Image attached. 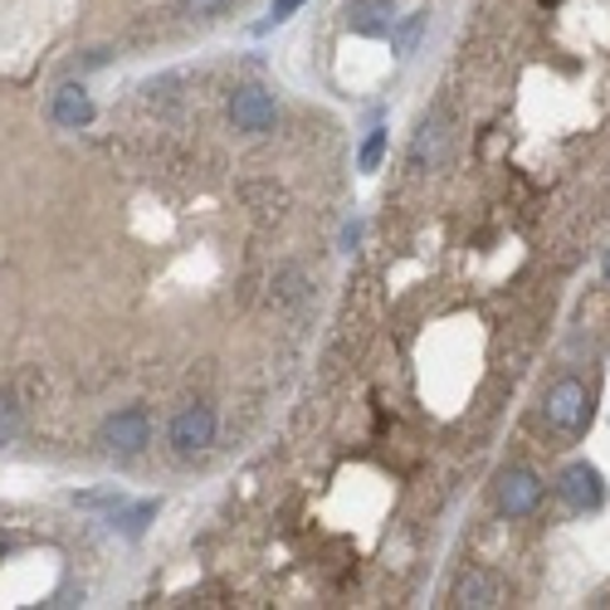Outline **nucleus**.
<instances>
[{
	"mask_svg": "<svg viewBox=\"0 0 610 610\" xmlns=\"http://www.w3.org/2000/svg\"><path fill=\"white\" fill-rule=\"evenodd\" d=\"M421 25H425V20L411 15L401 30H395V54H411V50H415V40H421Z\"/></svg>",
	"mask_w": 610,
	"mask_h": 610,
	"instance_id": "15",
	"label": "nucleus"
},
{
	"mask_svg": "<svg viewBox=\"0 0 610 610\" xmlns=\"http://www.w3.org/2000/svg\"><path fill=\"white\" fill-rule=\"evenodd\" d=\"M562 499H567V508H576V513H586V508H601L606 503V483H601V469L596 465H567L562 469Z\"/></svg>",
	"mask_w": 610,
	"mask_h": 610,
	"instance_id": "3",
	"label": "nucleus"
},
{
	"mask_svg": "<svg viewBox=\"0 0 610 610\" xmlns=\"http://www.w3.org/2000/svg\"><path fill=\"white\" fill-rule=\"evenodd\" d=\"M279 118V104L269 88H240V94L230 98V122L240 132H269Z\"/></svg>",
	"mask_w": 610,
	"mask_h": 610,
	"instance_id": "2",
	"label": "nucleus"
},
{
	"mask_svg": "<svg viewBox=\"0 0 610 610\" xmlns=\"http://www.w3.org/2000/svg\"><path fill=\"white\" fill-rule=\"evenodd\" d=\"M449 601L489 610V606L503 601V586H499V576H489V571H469V576H459V581H455V596H449Z\"/></svg>",
	"mask_w": 610,
	"mask_h": 610,
	"instance_id": "7",
	"label": "nucleus"
},
{
	"mask_svg": "<svg viewBox=\"0 0 610 610\" xmlns=\"http://www.w3.org/2000/svg\"><path fill=\"white\" fill-rule=\"evenodd\" d=\"M152 518H156V503H138V508H122L118 503V508H112V527H122L128 537H138Z\"/></svg>",
	"mask_w": 610,
	"mask_h": 610,
	"instance_id": "11",
	"label": "nucleus"
},
{
	"mask_svg": "<svg viewBox=\"0 0 610 610\" xmlns=\"http://www.w3.org/2000/svg\"><path fill=\"white\" fill-rule=\"evenodd\" d=\"M54 122H59V128H88V122H94V98L84 94V88L78 84H64L59 94H54Z\"/></svg>",
	"mask_w": 610,
	"mask_h": 610,
	"instance_id": "8",
	"label": "nucleus"
},
{
	"mask_svg": "<svg viewBox=\"0 0 610 610\" xmlns=\"http://www.w3.org/2000/svg\"><path fill=\"white\" fill-rule=\"evenodd\" d=\"M225 6H230V0H186V15L206 20V15H216V10H225Z\"/></svg>",
	"mask_w": 610,
	"mask_h": 610,
	"instance_id": "16",
	"label": "nucleus"
},
{
	"mask_svg": "<svg viewBox=\"0 0 610 610\" xmlns=\"http://www.w3.org/2000/svg\"><path fill=\"white\" fill-rule=\"evenodd\" d=\"M381 156H386V128H371L367 146H361V172H377Z\"/></svg>",
	"mask_w": 610,
	"mask_h": 610,
	"instance_id": "13",
	"label": "nucleus"
},
{
	"mask_svg": "<svg viewBox=\"0 0 610 610\" xmlns=\"http://www.w3.org/2000/svg\"><path fill=\"white\" fill-rule=\"evenodd\" d=\"M352 30H357V35H386V30H391V0H357V6H352Z\"/></svg>",
	"mask_w": 610,
	"mask_h": 610,
	"instance_id": "10",
	"label": "nucleus"
},
{
	"mask_svg": "<svg viewBox=\"0 0 610 610\" xmlns=\"http://www.w3.org/2000/svg\"><path fill=\"white\" fill-rule=\"evenodd\" d=\"M542 503V479L533 469H508L499 479V508L508 518H527Z\"/></svg>",
	"mask_w": 610,
	"mask_h": 610,
	"instance_id": "5",
	"label": "nucleus"
},
{
	"mask_svg": "<svg viewBox=\"0 0 610 610\" xmlns=\"http://www.w3.org/2000/svg\"><path fill=\"white\" fill-rule=\"evenodd\" d=\"M606 284H610V254H606Z\"/></svg>",
	"mask_w": 610,
	"mask_h": 610,
	"instance_id": "17",
	"label": "nucleus"
},
{
	"mask_svg": "<svg viewBox=\"0 0 610 610\" xmlns=\"http://www.w3.org/2000/svg\"><path fill=\"white\" fill-rule=\"evenodd\" d=\"M20 435V405H15V391H0V445Z\"/></svg>",
	"mask_w": 610,
	"mask_h": 610,
	"instance_id": "12",
	"label": "nucleus"
},
{
	"mask_svg": "<svg viewBox=\"0 0 610 610\" xmlns=\"http://www.w3.org/2000/svg\"><path fill=\"white\" fill-rule=\"evenodd\" d=\"M439 152H445V118H425L421 132H415V146H411V166L415 172H425V162H439Z\"/></svg>",
	"mask_w": 610,
	"mask_h": 610,
	"instance_id": "9",
	"label": "nucleus"
},
{
	"mask_svg": "<svg viewBox=\"0 0 610 610\" xmlns=\"http://www.w3.org/2000/svg\"><path fill=\"white\" fill-rule=\"evenodd\" d=\"M547 425L562 435H576L586 425V386L576 377L557 381V386L547 391Z\"/></svg>",
	"mask_w": 610,
	"mask_h": 610,
	"instance_id": "1",
	"label": "nucleus"
},
{
	"mask_svg": "<svg viewBox=\"0 0 610 610\" xmlns=\"http://www.w3.org/2000/svg\"><path fill=\"white\" fill-rule=\"evenodd\" d=\"M104 449H112V455H138V449H146V439H152V425H146L142 411H118L112 421H104Z\"/></svg>",
	"mask_w": 610,
	"mask_h": 610,
	"instance_id": "4",
	"label": "nucleus"
},
{
	"mask_svg": "<svg viewBox=\"0 0 610 610\" xmlns=\"http://www.w3.org/2000/svg\"><path fill=\"white\" fill-rule=\"evenodd\" d=\"M210 439H216V415H210V405H186V411L172 421V445L181 455H196V449H206Z\"/></svg>",
	"mask_w": 610,
	"mask_h": 610,
	"instance_id": "6",
	"label": "nucleus"
},
{
	"mask_svg": "<svg viewBox=\"0 0 610 610\" xmlns=\"http://www.w3.org/2000/svg\"><path fill=\"white\" fill-rule=\"evenodd\" d=\"M298 6H303V0H274V6H269V20H259V25H254V35H269V30H279V25H284V20H288Z\"/></svg>",
	"mask_w": 610,
	"mask_h": 610,
	"instance_id": "14",
	"label": "nucleus"
}]
</instances>
